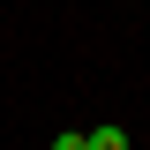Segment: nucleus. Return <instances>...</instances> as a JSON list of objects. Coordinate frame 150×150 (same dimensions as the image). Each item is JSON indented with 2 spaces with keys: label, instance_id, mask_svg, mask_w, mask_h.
<instances>
[{
  "label": "nucleus",
  "instance_id": "1",
  "mask_svg": "<svg viewBox=\"0 0 150 150\" xmlns=\"http://www.w3.org/2000/svg\"><path fill=\"white\" fill-rule=\"evenodd\" d=\"M83 150H128V128H112V120L105 128H83Z\"/></svg>",
  "mask_w": 150,
  "mask_h": 150
},
{
  "label": "nucleus",
  "instance_id": "2",
  "mask_svg": "<svg viewBox=\"0 0 150 150\" xmlns=\"http://www.w3.org/2000/svg\"><path fill=\"white\" fill-rule=\"evenodd\" d=\"M53 150H83V135H53Z\"/></svg>",
  "mask_w": 150,
  "mask_h": 150
}]
</instances>
